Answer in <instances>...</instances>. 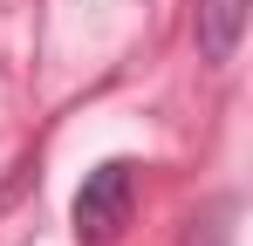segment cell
I'll return each instance as SVG.
<instances>
[{
  "instance_id": "6da1fadb",
  "label": "cell",
  "mask_w": 253,
  "mask_h": 246,
  "mask_svg": "<svg viewBox=\"0 0 253 246\" xmlns=\"http://www.w3.org/2000/svg\"><path fill=\"white\" fill-rule=\"evenodd\" d=\"M130 212H137V164H124V158L96 164L83 178V192H76V233H83V246L124 240Z\"/></svg>"
},
{
  "instance_id": "7a4b0ae2",
  "label": "cell",
  "mask_w": 253,
  "mask_h": 246,
  "mask_svg": "<svg viewBox=\"0 0 253 246\" xmlns=\"http://www.w3.org/2000/svg\"><path fill=\"white\" fill-rule=\"evenodd\" d=\"M247 14H253V0H199V55H206L212 69H226L240 55Z\"/></svg>"
}]
</instances>
